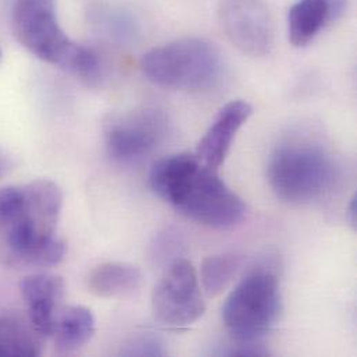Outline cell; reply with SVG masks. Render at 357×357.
Masks as SVG:
<instances>
[{"mask_svg": "<svg viewBox=\"0 0 357 357\" xmlns=\"http://www.w3.org/2000/svg\"><path fill=\"white\" fill-rule=\"evenodd\" d=\"M63 192L50 179L0 189V263L7 267H50L66 256L56 236Z\"/></svg>", "mask_w": 357, "mask_h": 357, "instance_id": "1", "label": "cell"}, {"mask_svg": "<svg viewBox=\"0 0 357 357\" xmlns=\"http://www.w3.org/2000/svg\"><path fill=\"white\" fill-rule=\"evenodd\" d=\"M217 172L196 155L178 153L153 165L149 183L185 217L211 228H231L245 218L246 204Z\"/></svg>", "mask_w": 357, "mask_h": 357, "instance_id": "2", "label": "cell"}, {"mask_svg": "<svg viewBox=\"0 0 357 357\" xmlns=\"http://www.w3.org/2000/svg\"><path fill=\"white\" fill-rule=\"evenodd\" d=\"M11 24L18 42L38 59L86 82L99 79L98 54L67 36L57 20L56 0H15Z\"/></svg>", "mask_w": 357, "mask_h": 357, "instance_id": "3", "label": "cell"}, {"mask_svg": "<svg viewBox=\"0 0 357 357\" xmlns=\"http://www.w3.org/2000/svg\"><path fill=\"white\" fill-rule=\"evenodd\" d=\"M222 54L210 40L182 38L144 54L141 68L153 84L177 91L213 86L222 73Z\"/></svg>", "mask_w": 357, "mask_h": 357, "instance_id": "4", "label": "cell"}, {"mask_svg": "<svg viewBox=\"0 0 357 357\" xmlns=\"http://www.w3.org/2000/svg\"><path fill=\"white\" fill-rule=\"evenodd\" d=\"M337 181V166L320 145L292 141L280 145L268 162V182L275 195L305 204L321 199Z\"/></svg>", "mask_w": 357, "mask_h": 357, "instance_id": "5", "label": "cell"}, {"mask_svg": "<svg viewBox=\"0 0 357 357\" xmlns=\"http://www.w3.org/2000/svg\"><path fill=\"white\" fill-rule=\"evenodd\" d=\"M281 307L275 274L257 270L245 277L229 294L222 307V319L234 341L259 342L277 323Z\"/></svg>", "mask_w": 357, "mask_h": 357, "instance_id": "6", "label": "cell"}, {"mask_svg": "<svg viewBox=\"0 0 357 357\" xmlns=\"http://www.w3.org/2000/svg\"><path fill=\"white\" fill-rule=\"evenodd\" d=\"M155 316L169 327H188L206 312L197 273L190 261L176 260L155 288L152 296Z\"/></svg>", "mask_w": 357, "mask_h": 357, "instance_id": "7", "label": "cell"}, {"mask_svg": "<svg viewBox=\"0 0 357 357\" xmlns=\"http://www.w3.org/2000/svg\"><path fill=\"white\" fill-rule=\"evenodd\" d=\"M218 18L228 40L252 57L268 54L274 45V20L264 0H221Z\"/></svg>", "mask_w": 357, "mask_h": 357, "instance_id": "8", "label": "cell"}, {"mask_svg": "<svg viewBox=\"0 0 357 357\" xmlns=\"http://www.w3.org/2000/svg\"><path fill=\"white\" fill-rule=\"evenodd\" d=\"M165 135V120L155 110L131 112L114 119L106 130L109 155L132 162L149 155Z\"/></svg>", "mask_w": 357, "mask_h": 357, "instance_id": "9", "label": "cell"}, {"mask_svg": "<svg viewBox=\"0 0 357 357\" xmlns=\"http://www.w3.org/2000/svg\"><path fill=\"white\" fill-rule=\"evenodd\" d=\"M20 291L33 330L45 340L52 337L64 294L63 278L45 273L32 274L20 282Z\"/></svg>", "mask_w": 357, "mask_h": 357, "instance_id": "10", "label": "cell"}, {"mask_svg": "<svg viewBox=\"0 0 357 357\" xmlns=\"http://www.w3.org/2000/svg\"><path fill=\"white\" fill-rule=\"evenodd\" d=\"M253 107L246 100H232L221 107L200 139L196 156L207 167L218 170L224 163L239 130L246 124Z\"/></svg>", "mask_w": 357, "mask_h": 357, "instance_id": "11", "label": "cell"}, {"mask_svg": "<svg viewBox=\"0 0 357 357\" xmlns=\"http://www.w3.org/2000/svg\"><path fill=\"white\" fill-rule=\"evenodd\" d=\"M347 0H298L288 13V38L296 47H305L320 31L338 20Z\"/></svg>", "mask_w": 357, "mask_h": 357, "instance_id": "12", "label": "cell"}, {"mask_svg": "<svg viewBox=\"0 0 357 357\" xmlns=\"http://www.w3.org/2000/svg\"><path fill=\"white\" fill-rule=\"evenodd\" d=\"M144 282L142 271L130 263L106 261L91 270L86 284L98 298H124L137 292Z\"/></svg>", "mask_w": 357, "mask_h": 357, "instance_id": "13", "label": "cell"}, {"mask_svg": "<svg viewBox=\"0 0 357 357\" xmlns=\"http://www.w3.org/2000/svg\"><path fill=\"white\" fill-rule=\"evenodd\" d=\"M95 334V317L91 309L68 306L63 309L53 330L56 352L70 355L84 348Z\"/></svg>", "mask_w": 357, "mask_h": 357, "instance_id": "14", "label": "cell"}, {"mask_svg": "<svg viewBox=\"0 0 357 357\" xmlns=\"http://www.w3.org/2000/svg\"><path fill=\"white\" fill-rule=\"evenodd\" d=\"M42 338L28 319L17 314L0 317V356L35 357L43 349Z\"/></svg>", "mask_w": 357, "mask_h": 357, "instance_id": "15", "label": "cell"}, {"mask_svg": "<svg viewBox=\"0 0 357 357\" xmlns=\"http://www.w3.org/2000/svg\"><path fill=\"white\" fill-rule=\"evenodd\" d=\"M241 257L236 255H214L203 260L200 267L202 285L208 298L218 296L234 280L241 268Z\"/></svg>", "mask_w": 357, "mask_h": 357, "instance_id": "16", "label": "cell"}, {"mask_svg": "<svg viewBox=\"0 0 357 357\" xmlns=\"http://www.w3.org/2000/svg\"><path fill=\"white\" fill-rule=\"evenodd\" d=\"M126 356H165L166 348L163 341L152 334H142L134 337L123 349Z\"/></svg>", "mask_w": 357, "mask_h": 357, "instance_id": "17", "label": "cell"}, {"mask_svg": "<svg viewBox=\"0 0 357 357\" xmlns=\"http://www.w3.org/2000/svg\"><path fill=\"white\" fill-rule=\"evenodd\" d=\"M356 220H357V200H356V195L352 197V200H351V206H349V221H351V224L355 227L356 225Z\"/></svg>", "mask_w": 357, "mask_h": 357, "instance_id": "18", "label": "cell"}, {"mask_svg": "<svg viewBox=\"0 0 357 357\" xmlns=\"http://www.w3.org/2000/svg\"><path fill=\"white\" fill-rule=\"evenodd\" d=\"M10 170V162L0 153V178H3Z\"/></svg>", "mask_w": 357, "mask_h": 357, "instance_id": "19", "label": "cell"}]
</instances>
